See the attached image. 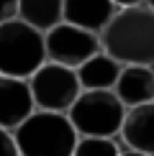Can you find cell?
Returning a JSON list of instances; mask_svg holds the SVG:
<instances>
[{
    "instance_id": "6da1fadb",
    "label": "cell",
    "mask_w": 154,
    "mask_h": 156,
    "mask_svg": "<svg viewBox=\"0 0 154 156\" xmlns=\"http://www.w3.org/2000/svg\"><path fill=\"white\" fill-rule=\"evenodd\" d=\"M100 51L121 67L154 69V10L144 3L118 8L98 34Z\"/></svg>"
},
{
    "instance_id": "7a4b0ae2",
    "label": "cell",
    "mask_w": 154,
    "mask_h": 156,
    "mask_svg": "<svg viewBox=\"0 0 154 156\" xmlns=\"http://www.w3.org/2000/svg\"><path fill=\"white\" fill-rule=\"evenodd\" d=\"M77 138L67 115L46 110H34L13 131L18 156H72Z\"/></svg>"
},
{
    "instance_id": "3957f363",
    "label": "cell",
    "mask_w": 154,
    "mask_h": 156,
    "mask_svg": "<svg viewBox=\"0 0 154 156\" xmlns=\"http://www.w3.org/2000/svg\"><path fill=\"white\" fill-rule=\"evenodd\" d=\"M67 118L80 138H118L126 108L113 90H82L67 110Z\"/></svg>"
},
{
    "instance_id": "277c9868",
    "label": "cell",
    "mask_w": 154,
    "mask_h": 156,
    "mask_svg": "<svg viewBox=\"0 0 154 156\" xmlns=\"http://www.w3.org/2000/svg\"><path fill=\"white\" fill-rule=\"evenodd\" d=\"M41 64H46L44 34L18 18L0 26V74L28 80Z\"/></svg>"
},
{
    "instance_id": "5b68a950",
    "label": "cell",
    "mask_w": 154,
    "mask_h": 156,
    "mask_svg": "<svg viewBox=\"0 0 154 156\" xmlns=\"http://www.w3.org/2000/svg\"><path fill=\"white\" fill-rule=\"evenodd\" d=\"M26 82H28L31 97H34V108L46 110V113L67 115V110L72 108V102L82 92L75 69L59 67V64H51V62L41 64Z\"/></svg>"
},
{
    "instance_id": "8992f818",
    "label": "cell",
    "mask_w": 154,
    "mask_h": 156,
    "mask_svg": "<svg viewBox=\"0 0 154 156\" xmlns=\"http://www.w3.org/2000/svg\"><path fill=\"white\" fill-rule=\"evenodd\" d=\"M98 51H100L98 34L82 31L77 26L59 23V26H54L51 31L44 34V54H46V62L59 64V67L77 69L90 56H95Z\"/></svg>"
},
{
    "instance_id": "52a82bcc",
    "label": "cell",
    "mask_w": 154,
    "mask_h": 156,
    "mask_svg": "<svg viewBox=\"0 0 154 156\" xmlns=\"http://www.w3.org/2000/svg\"><path fill=\"white\" fill-rule=\"evenodd\" d=\"M34 110L36 108L28 82L0 74V128L13 133Z\"/></svg>"
},
{
    "instance_id": "ba28073f",
    "label": "cell",
    "mask_w": 154,
    "mask_h": 156,
    "mask_svg": "<svg viewBox=\"0 0 154 156\" xmlns=\"http://www.w3.org/2000/svg\"><path fill=\"white\" fill-rule=\"evenodd\" d=\"M116 10L113 0H62V23L100 34Z\"/></svg>"
},
{
    "instance_id": "9c48e42d",
    "label": "cell",
    "mask_w": 154,
    "mask_h": 156,
    "mask_svg": "<svg viewBox=\"0 0 154 156\" xmlns=\"http://www.w3.org/2000/svg\"><path fill=\"white\" fill-rule=\"evenodd\" d=\"M113 95L126 110L154 102V69L149 67H121L113 84Z\"/></svg>"
},
{
    "instance_id": "30bf717a",
    "label": "cell",
    "mask_w": 154,
    "mask_h": 156,
    "mask_svg": "<svg viewBox=\"0 0 154 156\" xmlns=\"http://www.w3.org/2000/svg\"><path fill=\"white\" fill-rule=\"evenodd\" d=\"M118 136L126 148L154 156V102L126 110V118Z\"/></svg>"
},
{
    "instance_id": "8fae6325",
    "label": "cell",
    "mask_w": 154,
    "mask_h": 156,
    "mask_svg": "<svg viewBox=\"0 0 154 156\" xmlns=\"http://www.w3.org/2000/svg\"><path fill=\"white\" fill-rule=\"evenodd\" d=\"M75 74H77V82H80L82 90H113V84L121 74V64L111 59L108 54L98 51L85 64H80L75 69Z\"/></svg>"
},
{
    "instance_id": "7c38bea8",
    "label": "cell",
    "mask_w": 154,
    "mask_h": 156,
    "mask_svg": "<svg viewBox=\"0 0 154 156\" xmlns=\"http://www.w3.org/2000/svg\"><path fill=\"white\" fill-rule=\"evenodd\" d=\"M18 21L46 34L62 23V0H18Z\"/></svg>"
},
{
    "instance_id": "4fadbf2b",
    "label": "cell",
    "mask_w": 154,
    "mask_h": 156,
    "mask_svg": "<svg viewBox=\"0 0 154 156\" xmlns=\"http://www.w3.org/2000/svg\"><path fill=\"white\" fill-rule=\"evenodd\" d=\"M121 146L116 138H77L72 156H118Z\"/></svg>"
},
{
    "instance_id": "5bb4252c",
    "label": "cell",
    "mask_w": 154,
    "mask_h": 156,
    "mask_svg": "<svg viewBox=\"0 0 154 156\" xmlns=\"http://www.w3.org/2000/svg\"><path fill=\"white\" fill-rule=\"evenodd\" d=\"M18 18V0H0V26Z\"/></svg>"
},
{
    "instance_id": "9a60e30c",
    "label": "cell",
    "mask_w": 154,
    "mask_h": 156,
    "mask_svg": "<svg viewBox=\"0 0 154 156\" xmlns=\"http://www.w3.org/2000/svg\"><path fill=\"white\" fill-rule=\"evenodd\" d=\"M0 156H18L16 141H13V133L0 128Z\"/></svg>"
},
{
    "instance_id": "2e32d148",
    "label": "cell",
    "mask_w": 154,
    "mask_h": 156,
    "mask_svg": "<svg viewBox=\"0 0 154 156\" xmlns=\"http://www.w3.org/2000/svg\"><path fill=\"white\" fill-rule=\"evenodd\" d=\"M144 0H113L116 8H128V5H141Z\"/></svg>"
},
{
    "instance_id": "e0dca14e",
    "label": "cell",
    "mask_w": 154,
    "mask_h": 156,
    "mask_svg": "<svg viewBox=\"0 0 154 156\" xmlns=\"http://www.w3.org/2000/svg\"><path fill=\"white\" fill-rule=\"evenodd\" d=\"M118 156H146V154H141V151H134V148L121 146V154H118Z\"/></svg>"
},
{
    "instance_id": "ac0fdd59",
    "label": "cell",
    "mask_w": 154,
    "mask_h": 156,
    "mask_svg": "<svg viewBox=\"0 0 154 156\" xmlns=\"http://www.w3.org/2000/svg\"><path fill=\"white\" fill-rule=\"evenodd\" d=\"M144 5H146L149 10H154V0H144Z\"/></svg>"
}]
</instances>
